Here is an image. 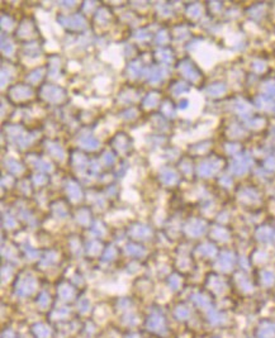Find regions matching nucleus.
<instances>
[{"label": "nucleus", "instance_id": "obj_6", "mask_svg": "<svg viewBox=\"0 0 275 338\" xmlns=\"http://www.w3.org/2000/svg\"><path fill=\"white\" fill-rule=\"evenodd\" d=\"M188 314H189V312L185 308H178V310H176V315L179 317V318H181V319H184V318H187L188 317Z\"/></svg>", "mask_w": 275, "mask_h": 338}, {"label": "nucleus", "instance_id": "obj_2", "mask_svg": "<svg viewBox=\"0 0 275 338\" xmlns=\"http://www.w3.org/2000/svg\"><path fill=\"white\" fill-rule=\"evenodd\" d=\"M147 326L151 331H155V332H160V331H164L165 328V322H164V318L159 315V314H154L148 318V322H147Z\"/></svg>", "mask_w": 275, "mask_h": 338}, {"label": "nucleus", "instance_id": "obj_3", "mask_svg": "<svg viewBox=\"0 0 275 338\" xmlns=\"http://www.w3.org/2000/svg\"><path fill=\"white\" fill-rule=\"evenodd\" d=\"M34 332H36V334L38 336L39 338H47V337H48V336L51 334L50 329H48V328H47L46 326H43V324H38V326H36Z\"/></svg>", "mask_w": 275, "mask_h": 338}, {"label": "nucleus", "instance_id": "obj_4", "mask_svg": "<svg viewBox=\"0 0 275 338\" xmlns=\"http://www.w3.org/2000/svg\"><path fill=\"white\" fill-rule=\"evenodd\" d=\"M60 295H61V296H62L64 299H66V300H67V299L72 298L74 290L71 289L70 286H66V285H65V286H62V288L60 289Z\"/></svg>", "mask_w": 275, "mask_h": 338}, {"label": "nucleus", "instance_id": "obj_8", "mask_svg": "<svg viewBox=\"0 0 275 338\" xmlns=\"http://www.w3.org/2000/svg\"><path fill=\"white\" fill-rule=\"evenodd\" d=\"M128 338H137V336H131V337H128Z\"/></svg>", "mask_w": 275, "mask_h": 338}, {"label": "nucleus", "instance_id": "obj_1", "mask_svg": "<svg viewBox=\"0 0 275 338\" xmlns=\"http://www.w3.org/2000/svg\"><path fill=\"white\" fill-rule=\"evenodd\" d=\"M34 288H36L34 280L32 277H26L19 283V285H18L17 294L20 295V296H26V295H29L34 291Z\"/></svg>", "mask_w": 275, "mask_h": 338}, {"label": "nucleus", "instance_id": "obj_7", "mask_svg": "<svg viewBox=\"0 0 275 338\" xmlns=\"http://www.w3.org/2000/svg\"><path fill=\"white\" fill-rule=\"evenodd\" d=\"M128 252H129V253H135V252H136V253H138V255H140V253H142L143 251L140 250L137 246H129V248H128Z\"/></svg>", "mask_w": 275, "mask_h": 338}, {"label": "nucleus", "instance_id": "obj_5", "mask_svg": "<svg viewBox=\"0 0 275 338\" xmlns=\"http://www.w3.org/2000/svg\"><path fill=\"white\" fill-rule=\"evenodd\" d=\"M48 300H50V299H48V295H47L46 293H42V294H41V296H39V299H38V301H37V303H38L41 307H43V308H45V307L47 305V304H48Z\"/></svg>", "mask_w": 275, "mask_h": 338}]
</instances>
